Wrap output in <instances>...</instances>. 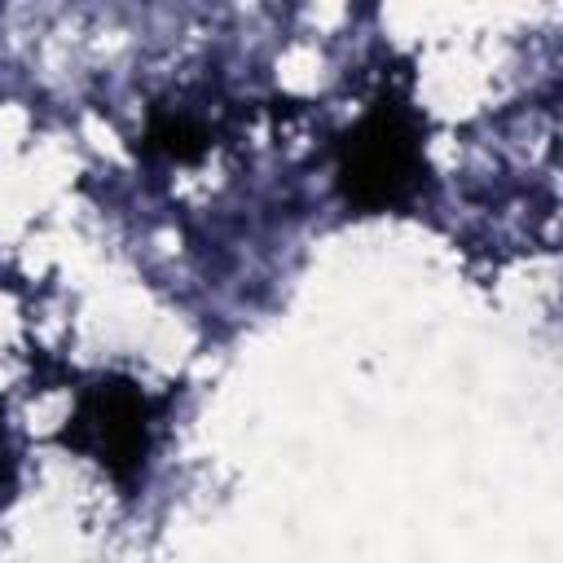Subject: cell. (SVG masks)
Returning a JSON list of instances; mask_svg holds the SVG:
<instances>
[{
  "label": "cell",
  "mask_w": 563,
  "mask_h": 563,
  "mask_svg": "<svg viewBox=\"0 0 563 563\" xmlns=\"http://www.w3.org/2000/svg\"><path fill=\"white\" fill-rule=\"evenodd\" d=\"M427 176L422 141L409 106L400 97H383L369 114L339 141V185L343 198L361 211H383L405 202Z\"/></svg>",
  "instance_id": "obj_1"
},
{
  "label": "cell",
  "mask_w": 563,
  "mask_h": 563,
  "mask_svg": "<svg viewBox=\"0 0 563 563\" xmlns=\"http://www.w3.org/2000/svg\"><path fill=\"white\" fill-rule=\"evenodd\" d=\"M62 440L75 449H88L97 462L110 466L114 479L132 484V475L150 453V400L123 378L97 383L84 391L79 413Z\"/></svg>",
  "instance_id": "obj_2"
}]
</instances>
